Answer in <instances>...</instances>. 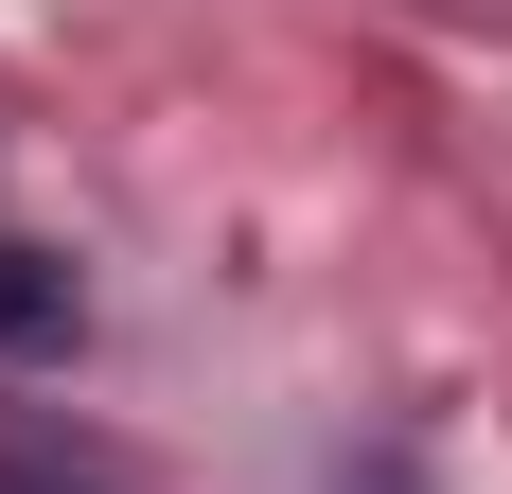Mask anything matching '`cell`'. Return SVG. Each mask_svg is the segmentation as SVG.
Masks as SVG:
<instances>
[{"label":"cell","instance_id":"cell-1","mask_svg":"<svg viewBox=\"0 0 512 494\" xmlns=\"http://www.w3.org/2000/svg\"><path fill=\"white\" fill-rule=\"evenodd\" d=\"M71 318H89V300H71V265L0 230V353H71Z\"/></svg>","mask_w":512,"mask_h":494}]
</instances>
